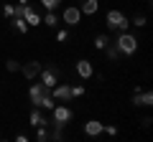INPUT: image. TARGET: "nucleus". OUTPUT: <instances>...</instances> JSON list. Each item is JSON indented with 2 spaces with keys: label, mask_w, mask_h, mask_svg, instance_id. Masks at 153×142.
<instances>
[{
  "label": "nucleus",
  "mask_w": 153,
  "mask_h": 142,
  "mask_svg": "<svg viewBox=\"0 0 153 142\" xmlns=\"http://www.w3.org/2000/svg\"><path fill=\"white\" fill-rule=\"evenodd\" d=\"M71 119H74V112H71V107H69L66 102L56 104L54 109H51V124H56V127H66Z\"/></svg>",
  "instance_id": "nucleus-1"
},
{
  "label": "nucleus",
  "mask_w": 153,
  "mask_h": 142,
  "mask_svg": "<svg viewBox=\"0 0 153 142\" xmlns=\"http://www.w3.org/2000/svg\"><path fill=\"white\" fill-rule=\"evenodd\" d=\"M115 43H117V48H120L123 56H133L138 51V36H133V33H128V31H120L117 38H115Z\"/></svg>",
  "instance_id": "nucleus-2"
},
{
  "label": "nucleus",
  "mask_w": 153,
  "mask_h": 142,
  "mask_svg": "<svg viewBox=\"0 0 153 142\" xmlns=\"http://www.w3.org/2000/svg\"><path fill=\"white\" fill-rule=\"evenodd\" d=\"M105 26H107L110 31H128L130 20H128L125 13H120V10H107V15H105Z\"/></svg>",
  "instance_id": "nucleus-3"
},
{
  "label": "nucleus",
  "mask_w": 153,
  "mask_h": 142,
  "mask_svg": "<svg viewBox=\"0 0 153 142\" xmlns=\"http://www.w3.org/2000/svg\"><path fill=\"white\" fill-rule=\"evenodd\" d=\"M38 81L44 84L46 89H54V86H56V81H59V69H56L54 64L44 66V69H41V74H38Z\"/></svg>",
  "instance_id": "nucleus-4"
},
{
  "label": "nucleus",
  "mask_w": 153,
  "mask_h": 142,
  "mask_svg": "<svg viewBox=\"0 0 153 142\" xmlns=\"http://www.w3.org/2000/svg\"><path fill=\"white\" fill-rule=\"evenodd\" d=\"M46 94H51V89H46L41 81H36V84H31V86H28V99H31L33 107H41V99H44Z\"/></svg>",
  "instance_id": "nucleus-5"
},
{
  "label": "nucleus",
  "mask_w": 153,
  "mask_h": 142,
  "mask_svg": "<svg viewBox=\"0 0 153 142\" xmlns=\"http://www.w3.org/2000/svg\"><path fill=\"white\" fill-rule=\"evenodd\" d=\"M61 20H64L69 28H76L79 23H82V10H79L76 5H69V8H64V13H61Z\"/></svg>",
  "instance_id": "nucleus-6"
},
{
  "label": "nucleus",
  "mask_w": 153,
  "mask_h": 142,
  "mask_svg": "<svg viewBox=\"0 0 153 142\" xmlns=\"http://www.w3.org/2000/svg\"><path fill=\"white\" fill-rule=\"evenodd\" d=\"M41 69H44L41 61H28V64H21V74L28 79V81H33V79L41 74Z\"/></svg>",
  "instance_id": "nucleus-7"
},
{
  "label": "nucleus",
  "mask_w": 153,
  "mask_h": 142,
  "mask_svg": "<svg viewBox=\"0 0 153 142\" xmlns=\"http://www.w3.org/2000/svg\"><path fill=\"white\" fill-rule=\"evenodd\" d=\"M28 124L36 130V127H49L51 122L46 119V114H44V109H38V107H33L31 109V114H28Z\"/></svg>",
  "instance_id": "nucleus-8"
},
{
  "label": "nucleus",
  "mask_w": 153,
  "mask_h": 142,
  "mask_svg": "<svg viewBox=\"0 0 153 142\" xmlns=\"http://www.w3.org/2000/svg\"><path fill=\"white\" fill-rule=\"evenodd\" d=\"M133 104H135V107H151V104H153V91H143L140 86H135Z\"/></svg>",
  "instance_id": "nucleus-9"
},
{
  "label": "nucleus",
  "mask_w": 153,
  "mask_h": 142,
  "mask_svg": "<svg viewBox=\"0 0 153 142\" xmlns=\"http://www.w3.org/2000/svg\"><path fill=\"white\" fill-rule=\"evenodd\" d=\"M51 97L54 99H59V102H71V86L69 84H56L54 89H51Z\"/></svg>",
  "instance_id": "nucleus-10"
},
{
  "label": "nucleus",
  "mask_w": 153,
  "mask_h": 142,
  "mask_svg": "<svg viewBox=\"0 0 153 142\" xmlns=\"http://www.w3.org/2000/svg\"><path fill=\"white\" fill-rule=\"evenodd\" d=\"M74 69H76V74H79V79H92V74H94L92 61H87V59H79Z\"/></svg>",
  "instance_id": "nucleus-11"
},
{
  "label": "nucleus",
  "mask_w": 153,
  "mask_h": 142,
  "mask_svg": "<svg viewBox=\"0 0 153 142\" xmlns=\"http://www.w3.org/2000/svg\"><path fill=\"white\" fill-rule=\"evenodd\" d=\"M23 20L28 23V28H36V26H41V13H38L36 8L28 5V8H26V13H23Z\"/></svg>",
  "instance_id": "nucleus-12"
},
{
  "label": "nucleus",
  "mask_w": 153,
  "mask_h": 142,
  "mask_svg": "<svg viewBox=\"0 0 153 142\" xmlns=\"http://www.w3.org/2000/svg\"><path fill=\"white\" fill-rule=\"evenodd\" d=\"M84 135H87V137H97V135H102V122H97V119L84 122Z\"/></svg>",
  "instance_id": "nucleus-13"
},
{
  "label": "nucleus",
  "mask_w": 153,
  "mask_h": 142,
  "mask_svg": "<svg viewBox=\"0 0 153 142\" xmlns=\"http://www.w3.org/2000/svg\"><path fill=\"white\" fill-rule=\"evenodd\" d=\"M79 10H82V15H94L100 10V0H82Z\"/></svg>",
  "instance_id": "nucleus-14"
},
{
  "label": "nucleus",
  "mask_w": 153,
  "mask_h": 142,
  "mask_svg": "<svg viewBox=\"0 0 153 142\" xmlns=\"http://www.w3.org/2000/svg\"><path fill=\"white\" fill-rule=\"evenodd\" d=\"M105 56H107V61H117L120 59V48H117V43H115V41H110L107 46H105Z\"/></svg>",
  "instance_id": "nucleus-15"
},
{
  "label": "nucleus",
  "mask_w": 153,
  "mask_h": 142,
  "mask_svg": "<svg viewBox=\"0 0 153 142\" xmlns=\"http://www.w3.org/2000/svg\"><path fill=\"white\" fill-rule=\"evenodd\" d=\"M41 26H49V28L59 26V15H56V10H46V15L41 18Z\"/></svg>",
  "instance_id": "nucleus-16"
},
{
  "label": "nucleus",
  "mask_w": 153,
  "mask_h": 142,
  "mask_svg": "<svg viewBox=\"0 0 153 142\" xmlns=\"http://www.w3.org/2000/svg\"><path fill=\"white\" fill-rule=\"evenodd\" d=\"M10 23H13V28H16L21 36H26V33H28V23L23 20V18H10Z\"/></svg>",
  "instance_id": "nucleus-17"
},
{
  "label": "nucleus",
  "mask_w": 153,
  "mask_h": 142,
  "mask_svg": "<svg viewBox=\"0 0 153 142\" xmlns=\"http://www.w3.org/2000/svg\"><path fill=\"white\" fill-rule=\"evenodd\" d=\"M110 43V38L105 36V33H100V36H94V48L97 51H105V46Z\"/></svg>",
  "instance_id": "nucleus-18"
},
{
  "label": "nucleus",
  "mask_w": 153,
  "mask_h": 142,
  "mask_svg": "<svg viewBox=\"0 0 153 142\" xmlns=\"http://www.w3.org/2000/svg\"><path fill=\"white\" fill-rule=\"evenodd\" d=\"M5 71L8 74H18V71H21V64H18L16 59H8L5 61Z\"/></svg>",
  "instance_id": "nucleus-19"
},
{
  "label": "nucleus",
  "mask_w": 153,
  "mask_h": 142,
  "mask_svg": "<svg viewBox=\"0 0 153 142\" xmlns=\"http://www.w3.org/2000/svg\"><path fill=\"white\" fill-rule=\"evenodd\" d=\"M49 140L61 142V140H64V127H56V124H54V132H49Z\"/></svg>",
  "instance_id": "nucleus-20"
},
{
  "label": "nucleus",
  "mask_w": 153,
  "mask_h": 142,
  "mask_svg": "<svg viewBox=\"0 0 153 142\" xmlns=\"http://www.w3.org/2000/svg\"><path fill=\"white\" fill-rule=\"evenodd\" d=\"M38 3H41L46 10H56V8L61 5V0H38Z\"/></svg>",
  "instance_id": "nucleus-21"
},
{
  "label": "nucleus",
  "mask_w": 153,
  "mask_h": 142,
  "mask_svg": "<svg viewBox=\"0 0 153 142\" xmlns=\"http://www.w3.org/2000/svg\"><path fill=\"white\" fill-rule=\"evenodd\" d=\"M36 140L38 142H46V140H49V130H46V127H36Z\"/></svg>",
  "instance_id": "nucleus-22"
},
{
  "label": "nucleus",
  "mask_w": 153,
  "mask_h": 142,
  "mask_svg": "<svg viewBox=\"0 0 153 142\" xmlns=\"http://www.w3.org/2000/svg\"><path fill=\"white\" fill-rule=\"evenodd\" d=\"M13 13H16V5L5 3V5H3V15H5V18H13Z\"/></svg>",
  "instance_id": "nucleus-23"
},
{
  "label": "nucleus",
  "mask_w": 153,
  "mask_h": 142,
  "mask_svg": "<svg viewBox=\"0 0 153 142\" xmlns=\"http://www.w3.org/2000/svg\"><path fill=\"white\" fill-rule=\"evenodd\" d=\"M26 8H28V3H26V5H23V3H18V5H16V13H13V18H23Z\"/></svg>",
  "instance_id": "nucleus-24"
},
{
  "label": "nucleus",
  "mask_w": 153,
  "mask_h": 142,
  "mask_svg": "<svg viewBox=\"0 0 153 142\" xmlns=\"http://www.w3.org/2000/svg\"><path fill=\"white\" fill-rule=\"evenodd\" d=\"M71 97H84V86H82V84H76V86H71Z\"/></svg>",
  "instance_id": "nucleus-25"
},
{
  "label": "nucleus",
  "mask_w": 153,
  "mask_h": 142,
  "mask_svg": "<svg viewBox=\"0 0 153 142\" xmlns=\"http://www.w3.org/2000/svg\"><path fill=\"white\" fill-rule=\"evenodd\" d=\"M130 23H133V26H138V28H143V26H146V15H135Z\"/></svg>",
  "instance_id": "nucleus-26"
},
{
  "label": "nucleus",
  "mask_w": 153,
  "mask_h": 142,
  "mask_svg": "<svg viewBox=\"0 0 153 142\" xmlns=\"http://www.w3.org/2000/svg\"><path fill=\"white\" fill-rule=\"evenodd\" d=\"M102 132H107L110 137H115V135H117V127H112V124H102Z\"/></svg>",
  "instance_id": "nucleus-27"
},
{
  "label": "nucleus",
  "mask_w": 153,
  "mask_h": 142,
  "mask_svg": "<svg viewBox=\"0 0 153 142\" xmlns=\"http://www.w3.org/2000/svg\"><path fill=\"white\" fill-rule=\"evenodd\" d=\"M66 38H69V33H66V31H56V41H61V43H64Z\"/></svg>",
  "instance_id": "nucleus-28"
},
{
  "label": "nucleus",
  "mask_w": 153,
  "mask_h": 142,
  "mask_svg": "<svg viewBox=\"0 0 153 142\" xmlns=\"http://www.w3.org/2000/svg\"><path fill=\"white\" fill-rule=\"evenodd\" d=\"M140 127H143V130H148V127H151V117H143V119H140Z\"/></svg>",
  "instance_id": "nucleus-29"
},
{
  "label": "nucleus",
  "mask_w": 153,
  "mask_h": 142,
  "mask_svg": "<svg viewBox=\"0 0 153 142\" xmlns=\"http://www.w3.org/2000/svg\"><path fill=\"white\" fill-rule=\"evenodd\" d=\"M0 94H3V89H0Z\"/></svg>",
  "instance_id": "nucleus-30"
}]
</instances>
